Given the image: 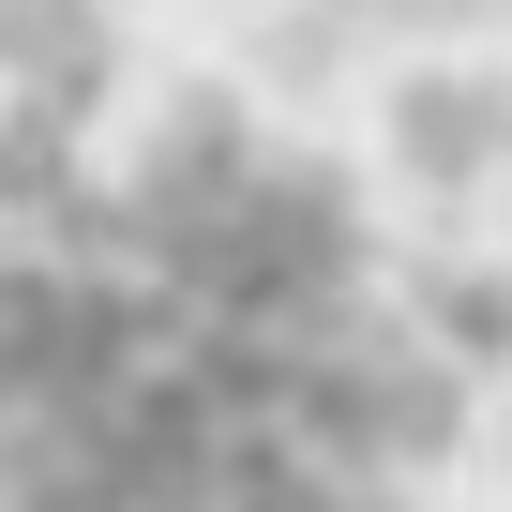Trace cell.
I'll return each instance as SVG.
<instances>
[{"mask_svg": "<svg viewBox=\"0 0 512 512\" xmlns=\"http://www.w3.org/2000/svg\"><path fill=\"white\" fill-rule=\"evenodd\" d=\"M452 362L362 196L151 121L0 211V512H422Z\"/></svg>", "mask_w": 512, "mask_h": 512, "instance_id": "obj_1", "label": "cell"}]
</instances>
